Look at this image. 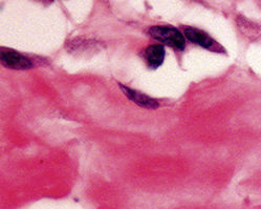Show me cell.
Returning <instances> with one entry per match:
<instances>
[{
	"instance_id": "2",
	"label": "cell",
	"mask_w": 261,
	"mask_h": 209,
	"mask_svg": "<svg viewBox=\"0 0 261 209\" xmlns=\"http://www.w3.org/2000/svg\"><path fill=\"white\" fill-rule=\"evenodd\" d=\"M1 63L11 70H30L35 66L33 60L23 54L10 49H1Z\"/></svg>"
},
{
	"instance_id": "5",
	"label": "cell",
	"mask_w": 261,
	"mask_h": 209,
	"mask_svg": "<svg viewBox=\"0 0 261 209\" xmlns=\"http://www.w3.org/2000/svg\"><path fill=\"white\" fill-rule=\"evenodd\" d=\"M165 55L166 51L162 44L149 45L145 50V59L150 69H157L161 66L165 60Z\"/></svg>"
},
{
	"instance_id": "3",
	"label": "cell",
	"mask_w": 261,
	"mask_h": 209,
	"mask_svg": "<svg viewBox=\"0 0 261 209\" xmlns=\"http://www.w3.org/2000/svg\"><path fill=\"white\" fill-rule=\"evenodd\" d=\"M185 36H186V38L190 40L191 42L201 45L203 46V48L207 50L215 51V52L222 51V46L204 31L188 26V28L185 29Z\"/></svg>"
},
{
	"instance_id": "1",
	"label": "cell",
	"mask_w": 261,
	"mask_h": 209,
	"mask_svg": "<svg viewBox=\"0 0 261 209\" xmlns=\"http://www.w3.org/2000/svg\"><path fill=\"white\" fill-rule=\"evenodd\" d=\"M149 35L164 44L171 46L177 51H183L186 48V38L181 31L169 25H154L150 28Z\"/></svg>"
},
{
	"instance_id": "4",
	"label": "cell",
	"mask_w": 261,
	"mask_h": 209,
	"mask_svg": "<svg viewBox=\"0 0 261 209\" xmlns=\"http://www.w3.org/2000/svg\"><path fill=\"white\" fill-rule=\"evenodd\" d=\"M119 86H120V89L122 90L123 94H124V95L128 99L131 100L132 102H134L135 104H137L139 106L143 107V109L155 110V109H157V107L160 106L159 101L153 99L152 97L146 95V94H144V93L139 92V91L132 90V89H130V87H127L125 85L120 84V83H119Z\"/></svg>"
}]
</instances>
